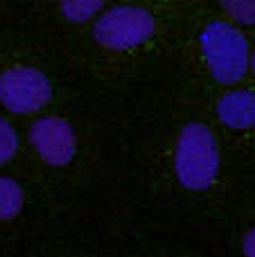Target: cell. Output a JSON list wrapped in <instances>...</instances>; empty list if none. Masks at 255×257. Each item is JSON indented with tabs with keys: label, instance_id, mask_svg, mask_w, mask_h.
<instances>
[{
	"label": "cell",
	"instance_id": "7a4b0ae2",
	"mask_svg": "<svg viewBox=\"0 0 255 257\" xmlns=\"http://www.w3.org/2000/svg\"><path fill=\"white\" fill-rule=\"evenodd\" d=\"M201 52L210 75L224 86L237 84L251 68L248 41L230 23L215 21L201 32Z\"/></svg>",
	"mask_w": 255,
	"mask_h": 257
},
{
	"label": "cell",
	"instance_id": "277c9868",
	"mask_svg": "<svg viewBox=\"0 0 255 257\" xmlns=\"http://www.w3.org/2000/svg\"><path fill=\"white\" fill-rule=\"evenodd\" d=\"M52 99V84L32 66H12L0 72V104L9 113L30 115Z\"/></svg>",
	"mask_w": 255,
	"mask_h": 257
},
{
	"label": "cell",
	"instance_id": "ba28073f",
	"mask_svg": "<svg viewBox=\"0 0 255 257\" xmlns=\"http://www.w3.org/2000/svg\"><path fill=\"white\" fill-rule=\"evenodd\" d=\"M104 0H61V12L70 23H81L95 18V14L102 9Z\"/></svg>",
	"mask_w": 255,
	"mask_h": 257
},
{
	"label": "cell",
	"instance_id": "9c48e42d",
	"mask_svg": "<svg viewBox=\"0 0 255 257\" xmlns=\"http://www.w3.org/2000/svg\"><path fill=\"white\" fill-rule=\"evenodd\" d=\"M18 151V133L14 124L0 117V167L7 165Z\"/></svg>",
	"mask_w": 255,
	"mask_h": 257
},
{
	"label": "cell",
	"instance_id": "7c38bea8",
	"mask_svg": "<svg viewBox=\"0 0 255 257\" xmlns=\"http://www.w3.org/2000/svg\"><path fill=\"white\" fill-rule=\"evenodd\" d=\"M251 70H253V75H255V52H253V57H251Z\"/></svg>",
	"mask_w": 255,
	"mask_h": 257
},
{
	"label": "cell",
	"instance_id": "3957f363",
	"mask_svg": "<svg viewBox=\"0 0 255 257\" xmlns=\"http://www.w3.org/2000/svg\"><path fill=\"white\" fill-rule=\"evenodd\" d=\"M156 32L152 12L136 5H120L104 12L95 23L93 36L106 50H134L149 41Z\"/></svg>",
	"mask_w": 255,
	"mask_h": 257
},
{
	"label": "cell",
	"instance_id": "6da1fadb",
	"mask_svg": "<svg viewBox=\"0 0 255 257\" xmlns=\"http://www.w3.org/2000/svg\"><path fill=\"white\" fill-rule=\"evenodd\" d=\"M219 160V145L206 124L190 122L181 128L174 151V172L185 190H208L217 181Z\"/></svg>",
	"mask_w": 255,
	"mask_h": 257
},
{
	"label": "cell",
	"instance_id": "8fae6325",
	"mask_svg": "<svg viewBox=\"0 0 255 257\" xmlns=\"http://www.w3.org/2000/svg\"><path fill=\"white\" fill-rule=\"evenodd\" d=\"M242 248H244V255H246V257H255V226L246 232V235H244Z\"/></svg>",
	"mask_w": 255,
	"mask_h": 257
},
{
	"label": "cell",
	"instance_id": "8992f818",
	"mask_svg": "<svg viewBox=\"0 0 255 257\" xmlns=\"http://www.w3.org/2000/svg\"><path fill=\"white\" fill-rule=\"evenodd\" d=\"M217 115L228 128L246 131L255 126V93L253 90H233L226 93L217 104Z\"/></svg>",
	"mask_w": 255,
	"mask_h": 257
},
{
	"label": "cell",
	"instance_id": "52a82bcc",
	"mask_svg": "<svg viewBox=\"0 0 255 257\" xmlns=\"http://www.w3.org/2000/svg\"><path fill=\"white\" fill-rule=\"evenodd\" d=\"M25 203V194L18 181L9 176H0V221H9V219L18 217Z\"/></svg>",
	"mask_w": 255,
	"mask_h": 257
},
{
	"label": "cell",
	"instance_id": "30bf717a",
	"mask_svg": "<svg viewBox=\"0 0 255 257\" xmlns=\"http://www.w3.org/2000/svg\"><path fill=\"white\" fill-rule=\"evenodd\" d=\"M224 12L242 25H255V0H221Z\"/></svg>",
	"mask_w": 255,
	"mask_h": 257
},
{
	"label": "cell",
	"instance_id": "5b68a950",
	"mask_svg": "<svg viewBox=\"0 0 255 257\" xmlns=\"http://www.w3.org/2000/svg\"><path fill=\"white\" fill-rule=\"evenodd\" d=\"M30 142L39 158L50 167H66L77 154V138L63 117L48 115L36 120L30 128Z\"/></svg>",
	"mask_w": 255,
	"mask_h": 257
}]
</instances>
